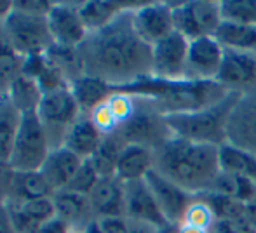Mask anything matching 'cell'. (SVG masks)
<instances>
[{"label":"cell","mask_w":256,"mask_h":233,"mask_svg":"<svg viewBox=\"0 0 256 233\" xmlns=\"http://www.w3.org/2000/svg\"><path fill=\"white\" fill-rule=\"evenodd\" d=\"M132 5L103 30L89 33L80 45L84 73L122 89L152 75V45L132 26Z\"/></svg>","instance_id":"cell-1"},{"label":"cell","mask_w":256,"mask_h":233,"mask_svg":"<svg viewBox=\"0 0 256 233\" xmlns=\"http://www.w3.org/2000/svg\"><path fill=\"white\" fill-rule=\"evenodd\" d=\"M154 152V169L194 197L211 192L222 171L216 145L194 143L171 136Z\"/></svg>","instance_id":"cell-2"},{"label":"cell","mask_w":256,"mask_h":233,"mask_svg":"<svg viewBox=\"0 0 256 233\" xmlns=\"http://www.w3.org/2000/svg\"><path fill=\"white\" fill-rule=\"evenodd\" d=\"M115 91H124L132 96L146 98L157 106L162 115L172 113H190L206 110L220 103L230 94L218 82H200V80H178L166 82L155 77H145L131 85H126Z\"/></svg>","instance_id":"cell-3"},{"label":"cell","mask_w":256,"mask_h":233,"mask_svg":"<svg viewBox=\"0 0 256 233\" xmlns=\"http://www.w3.org/2000/svg\"><path fill=\"white\" fill-rule=\"evenodd\" d=\"M240 98L242 92H230L226 98L206 110L164 115V120L174 138L220 146L226 141L228 118Z\"/></svg>","instance_id":"cell-4"},{"label":"cell","mask_w":256,"mask_h":233,"mask_svg":"<svg viewBox=\"0 0 256 233\" xmlns=\"http://www.w3.org/2000/svg\"><path fill=\"white\" fill-rule=\"evenodd\" d=\"M37 115L40 118L42 125H44L52 150L58 148V146H63L68 129L78 120L82 112L78 108L77 101H75V96L72 92L70 85H68V87H60L54 89V91L44 92Z\"/></svg>","instance_id":"cell-5"},{"label":"cell","mask_w":256,"mask_h":233,"mask_svg":"<svg viewBox=\"0 0 256 233\" xmlns=\"http://www.w3.org/2000/svg\"><path fill=\"white\" fill-rule=\"evenodd\" d=\"M51 152V143L37 113H24L21 118L9 164L14 171H40Z\"/></svg>","instance_id":"cell-6"},{"label":"cell","mask_w":256,"mask_h":233,"mask_svg":"<svg viewBox=\"0 0 256 233\" xmlns=\"http://www.w3.org/2000/svg\"><path fill=\"white\" fill-rule=\"evenodd\" d=\"M2 28L9 44L23 58L46 54L48 49L54 44L46 17L30 16L12 9V12L2 23Z\"/></svg>","instance_id":"cell-7"},{"label":"cell","mask_w":256,"mask_h":233,"mask_svg":"<svg viewBox=\"0 0 256 233\" xmlns=\"http://www.w3.org/2000/svg\"><path fill=\"white\" fill-rule=\"evenodd\" d=\"M174 31L188 40L199 37H214L223 23L220 2L194 0V2L172 3Z\"/></svg>","instance_id":"cell-8"},{"label":"cell","mask_w":256,"mask_h":233,"mask_svg":"<svg viewBox=\"0 0 256 233\" xmlns=\"http://www.w3.org/2000/svg\"><path fill=\"white\" fill-rule=\"evenodd\" d=\"M136 99H138V110L128 124L118 129V134L122 136L126 145H142L155 150L172 134L166 124L164 115L150 99L140 96H136Z\"/></svg>","instance_id":"cell-9"},{"label":"cell","mask_w":256,"mask_h":233,"mask_svg":"<svg viewBox=\"0 0 256 233\" xmlns=\"http://www.w3.org/2000/svg\"><path fill=\"white\" fill-rule=\"evenodd\" d=\"M190 40L171 33L152 47V77L166 82L186 80V63H188Z\"/></svg>","instance_id":"cell-10"},{"label":"cell","mask_w":256,"mask_h":233,"mask_svg":"<svg viewBox=\"0 0 256 233\" xmlns=\"http://www.w3.org/2000/svg\"><path fill=\"white\" fill-rule=\"evenodd\" d=\"M145 181L169 227L182 225L183 216H185L186 209H188V206L196 197L190 195L182 186L172 183L171 179H168L155 169H152L145 176Z\"/></svg>","instance_id":"cell-11"},{"label":"cell","mask_w":256,"mask_h":233,"mask_svg":"<svg viewBox=\"0 0 256 233\" xmlns=\"http://www.w3.org/2000/svg\"><path fill=\"white\" fill-rule=\"evenodd\" d=\"M132 26L142 40L154 47L155 44L174 33L172 3L150 2L136 5L132 9Z\"/></svg>","instance_id":"cell-12"},{"label":"cell","mask_w":256,"mask_h":233,"mask_svg":"<svg viewBox=\"0 0 256 233\" xmlns=\"http://www.w3.org/2000/svg\"><path fill=\"white\" fill-rule=\"evenodd\" d=\"M46 19L52 42L58 45L80 47L89 35L80 17L78 2H56Z\"/></svg>","instance_id":"cell-13"},{"label":"cell","mask_w":256,"mask_h":233,"mask_svg":"<svg viewBox=\"0 0 256 233\" xmlns=\"http://www.w3.org/2000/svg\"><path fill=\"white\" fill-rule=\"evenodd\" d=\"M214 82L230 92L246 94L256 91V54L225 49V56Z\"/></svg>","instance_id":"cell-14"},{"label":"cell","mask_w":256,"mask_h":233,"mask_svg":"<svg viewBox=\"0 0 256 233\" xmlns=\"http://www.w3.org/2000/svg\"><path fill=\"white\" fill-rule=\"evenodd\" d=\"M223 56H225V47L216 40V37H199L190 40L186 80H216Z\"/></svg>","instance_id":"cell-15"},{"label":"cell","mask_w":256,"mask_h":233,"mask_svg":"<svg viewBox=\"0 0 256 233\" xmlns=\"http://www.w3.org/2000/svg\"><path fill=\"white\" fill-rule=\"evenodd\" d=\"M226 141L256 155V91L242 94L236 105L226 125Z\"/></svg>","instance_id":"cell-16"},{"label":"cell","mask_w":256,"mask_h":233,"mask_svg":"<svg viewBox=\"0 0 256 233\" xmlns=\"http://www.w3.org/2000/svg\"><path fill=\"white\" fill-rule=\"evenodd\" d=\"M126 218L129 221H136V223L152 225L160 230L169 227L155 202L145 178L126 183Z\"/></svg>","instance_id":"cell-17"},{"label":"cell","mask_w":256,"mask_h":233,"mask_svg":"<svg viewBox=\"0 0 256 233\" xmlns=\"http://www.w3.org/2000/svg\"><path fill=\"white\" fill-rule=\"evenodd\" d=\"M96 220L102 218H126V183L117 176L102 178L89 193Z\"/></svg>","instance_id":"cell-18"},{"label":"cell","mask_w":256,"mask_h":233,"mask_svg":"<svg viewBox=\"0 0 256 233\" xmlns=\"http://www.w3.org/2000/svg\"><path fill=\"white\" fill-rule=\"evenodd\" d=\"M52 200L56 207V218L63 221L70 230H84L92 220H96L88 195L61 190L54 193Z\"/></svg>","instance_id":"cell-19"},{"label":"cell","mask_w":256,"mask_h":233,"mask_svg":"<svg viewBox=\"0 0 256 233\" xmlns=\"http://www.w3.org/2000/svg\"><path fill=\"white\" fill-rule=\"evenodd\" d=\"M80 164V157H77L74 152H70L64 146H58V148H52L49 152L40 173L44 174V178L48 179V183L56 193L70 185V181L74 179Z\"/></svg>","instance_id":"cell-20"},{"label":"cell","mask_w":256,"mask_h":233,"mask_svg":"<svg viewBox=\"0 0 256 233\" xmlns=\"http://www.w3.org/2000/svg\"><path fill=\"white\" fill-rule=\"evenodd\" d=\"M155 166V152L142 145H126L117 162L115 176L122 183L143 179Z\"/></svg>","instance_id":"cell-21"},{"label":"cell","mask_w":256,"mask_h":233,"mask_svg":"<svg viewBox=\"0 0 256 233\" xmlns=\"http://www.w3.org/2000/svg\"><path fill=\"white\" fill-rule=\"evenodd\" d=\"M104 136L98 131L94 124H92L89 115H80L78 120L68 129L66 136H64L63 146L74 152L82 160H88L94 155V152L100 148Z\"/></svg>","instance_id":"cell-22"},{"label":"cell","mask_w":256,"mask_h":233,"mask_svg":"<svg viewBox=\"0 0 256 233\" xmlns=\"http://www.w3.org/2000/svg\"><path fill=\"white\" fill-rule=\"evenodd\" d=\"M70 89L74 92L75 101H77L82 115H91L92 110L106 101L115 91L108 82L86 73L80 75L77 80L72 82Z\"/></svg>","instance_id":"cell-23"},{"label":"cell","mask_w":256,"mask_h":233,"mask_svg":"<svg viewBox=\"0 0 256 233\" xmlns=\"http://www.w3.org/2000/svg\"><path fill=\"white\" fill-rule=\"evenodd\" d=\"M54 197V190L40 171H16L7 200L30 202V200Z\"/></svg>","instance_id":"cell-24"},{"label":"cell","mask_w":256,"mask_h":233,"mask_svg":"<svg viewBox=\"0 0 256 233\" xmlns=\"http://www.w3.org/2000/svg\"><path fill=\"white\" fill-rule=\"evenodd\" d=\"M131 7L132 5H129V3L112 2V0H88V2H78L80 17L84 21L89 33L103 30L115 17L120 16L124 10L131 9Z\"/></svg>","instance_id":"cell-25"},{"label":"cell","mask_w":256,"mask_h":233,"mask_svg":"<svg viewBox=\"0 0 256 233\" xmlns=\"http://www.w3.org/2000/svg\"><path fill=\"white\" fill-rule=\"evenodd\" d=\"M220 169L223 173L236 174L239 178L250 179L256 185V155L240 146L225 141L218 146Z\"/></svg>","instance_id":"cell-26"},{"label":"cell","mask_w":256,"mask_h":233,"mask_svg":"<svg viewBox=\"0 0 256 233\" xmlns=\"http://www.w3.org/2000/svg\"><path fill=\"white\" fill-rule=\"evenodd\" d=\"M23 113L12 105L9 96L0 94V160L9 162L20 131Z\"/></svg>","instance_id":"cell-27"},{"label":"cell","mask_w":256,"mask_h":233,"mask_svg":"<svg viewBox=\"0 0 256 233\" xmlns=\"http://www.w3.org/2000/svg\"><path fill=\"white\" fill-rule=\"evenodd\" d=\"M7 96L12 101V105L24 115V113H37L44 91L35 78L26 73H20L16 80L10 84Z\"/></svg>","instance_id":"cell-28"},{"label":"cell","mask_w":256,"mask_h":233,"mask_svg":"<svg viewBox=\"0 0 256 233\" xmlns=\"http://www.w3.org/2000/svg\"><path fill=\"white\" fill-rule=\"evenodd\" d=\"M214 37L225 49L256 54V26L223 21Z\"/></svg>","instance_id":"cell-29"},{"label":"cell","mask_w":256,"mask_h":233,"mask_svg":"<svg viewBox=\"0 0 256 233\" xmlns=\"http://www.w3.org/2000/svg\"><path fill=\"white\" fill-rule=\"evenodd\" d=\"M48 59L60 70V73L64 77L68 85L74 80H77L80 75H84V61L78 47H66V45L52 44L46 52Z\"/></svg>","instance_id":"cell-30"},{"label":"cell","mask_w":256,"mask_h":233,"mask_svg":"<svg viewBox=\"0 0 256 233\" xmlns=\"http://www.w3.org/2000/svg\"><path fill=\"white\" fill-rule=\"evenodd\" d=\"M124 146H126V141L122 139V136L118 134V131L114 132V134L104 136V138H103L100 148L96 150L94 155L89 159L102 178H110V176H115L118 157H120Z\"/></svg>","instance_id":"cell-31"},{"label":"cell","mask_w":256,"mask_h":233,"mask_svg":"<svg viewBox=\"0 0 256 233\" xmlns=\"http://www.w3.org/2000/svg\"><path fill=\"white\" fill-rule=\"evenodd\" d=\"M23 63L24 58L9 44L0 23V94H6L18 75L23 73Z\"/></svg>","instance_id":"cell-32"},{"label":"cell","mask_w":256,"mask_h":233,"mask_svg":"<svg viewBox=\"0 0 256 233\" xmlns=\"http://www.w3.org/2000/svg\"><path fill=\"white\" fill-rule=\"evenodd\" d=\"M211 192L218 193V195L230 197V199L240 200V202H244V204L256 199L254 183H251L250 179L239 178V176H236V174L223 173V171H220Z\"/></svg>","instance_id":"cell-33"},{"label":"cell","mask_w":256,"mask_h":233,"mask_svg":"<svg viewBox=\"0 0 256 233\" xmlns=\"http://www.w3.org/2000/svg\"><path fill=\"white\" fill-rule=\"evenodd\" d=\"M200 199H204L206 202L211 206L212 213L216 216V221H237L240 218H244V206L246 204L240 200L230 199L225 195H218V193H204L200 195Z\"/></svg>","instance_id":"cell-34"},{"label":"cell","mask_w":256,"mask_h":233,"mask_svg":"<svg viewBox=\"0 0 256 233\" xmlns=\"http://www.w3.org/2000/svg\"><path fill=\"white\" fill-rule=\"evenodd\" d=\"M223 21L256 26V0H222Z\"/></svg>","instance_id":"cell-35"},{"label":"cell","mask_w":256,"mask_h":233,"mask_svg":"<svg viewBox=\"0 0 256 233\" xmlns=\"http://www.w3.org/2000/svg\"><path fill=\"white\" fill-rule=\"evenodd\" d=\"M108 108H110L112 115L115 117L118 124V129L124 124H128L132 117H134L136 110H138V99L136 96L129 94L124 91H114V94L106 99Z\"/></svg>","instance_id":"cell-36"},{"label":"cell","mask_w":256,"mask_h":233,"mask_svg":"<svg viewBox=\"0 0 256 233\" xmlns=\"http://www.w3.org/2000/svg\"><path fill=\"white\" fill-rule=\"evenodd\" d=\"M182 223L200 228V230L211 232L212 227L216 225V216H214V213H212L211 206H209L204 199L196 197V199L192 200V204L188 206V209H186Z\"/></svg>","instance_id":"cell-37"},{"label":"cell","mask_w":256,"mask_h":233,"mask_svg":"<svg viewBox=\"0 0 256 233\" xmlns=\"http://www.w3.org/2000/svg\"><path fill=\"white\" fill-rule=\"evenodd\" d=\"M102 179V176L96 171V167L92 166L91 160H82L80 167L77 169L74 179L70 181V185L64 190H70V192L80 193V195H88L94 190V186L98 185V181Z\"/></svg>","instance_id":"cell-38"},{"label":"cell","mask_w":256,"mask_h":233,"mask_svg":"<svg viewBox=\"0 0 256 233\" xmlns=\"http://www.w3.org/2000/svg\"><path fill=\"white\" fill-rule=\"evenodd\" d=\"M6 209L9 213L10 223H12L16 233H38V230L42 228V225H38L35 220H32L26 213H24L21 202L16 200H6Z\"/></svg>","instance_id":"cell-39"},{"label":"cell","mask_w":256,"mask_h":233,"mask_svg":"<svg viewBox=\"0 0 256 233\" xmlns=\"http://www.w3.org/2000/svg\"><path fill=\"white\" fill-rule=\"evenodd\" d=\"M24 213L35 220L38 225H46L49 221H52L56 218V207H54L52 197L49 199H38V200H30V202H21Z\"/></svg>","instance_id":"cell-40"},{"label":"cell","mask_w":256,"mask_h":233,"mask_svg":"<svg viewBox=\"0 0 256 233\" xmlns=\"http://www.w3.org/2000/svg\"><path fill=\"white\" fill-rule=\"evenodd\" d=\"M89 117H91L92 124L98 127V131L102 132L103 136L114 134V132L118 131V124H117V120H115V117L112 115L106 101L102 103L100 106H96Z\"/></svg>","instance_id":"cell-41"},{"label":"cell","mask_w":256,"mask_h":233,"mask_svg":"<svg viewBox=\"0 0 256 233\" xmlns=\"http://www.w3.org/2000/svg\"><path fill=\"white\" fill-rule=\"evenodd\" d=\"M54 3L56 2H49V0H16L14 2V10L30 14V16L48 17V14L52 10Z\"/></svg>","instance_id":"cell-42"},{"label":"cell","mask_w":256,"mask_h":233,"mask_svg":"<svg viewBox=\"0 0 256 233\" xmlns=\"http://www.w3.org/2000/svg\"><path fill=\"white\" fill-rule=\"evenodd\" d=\"M16 171L10 167L9 162L0 160V202H6L9 197L10 186H12V179Z\"/></svg>","instance_id":"cell-43"},{"label":"cell","mask_w":256,"mask_h":233,"mask_svg":"<svg viewBox=\"0 0 256 233\" xmlns=\"http://www.w3.org/2000/svg\"><path fill=\"white\" fill-rule=\"evenodd\" d=\"M98 221L103 233H129L131 228L128 218H102Z\"/></svg>","instance_id":"cell-44"},{"label":"cell","mask_w":256,"mask_h":233,"mask_svg":"<svg viewBox=\"0 0 256 233\" xmlns=\"http://www.w3.org/2000/svg\"><path fill=\"white\" fill-rule=\"evenodd\" d=\"M68 232H70V228L61 220H58V218H54L49 223L42 225V228L38 230V233H68Z\"/></svg>","instance_id":"cell-45"},{"label":"cell","mask_w":256,"mask_h":233,"mask_svg":"<svg viewBox=\"0 0 256 233\" xmlns=\"http://www.w3.org/2000/svg\"><path fill=\"white\" fill-rule=\"evenodd\" d=\"M0 233H16L4 202H0Z\"/></svg>","instance_id":"cell-46"},{"label":"cell","mask_w":256,"mask_h":233,"mask_svg":"<svg viewBox=\"0 0 256 233\" xmlns=\"http://www.w3.org/2000/svg\"><path fill=\"white\" fill-rule=\"evenodd\" d=\"M131 223V228H129V233H160L162 230L157 227H152V225L146 223H136V221H129Z\"/></svg>","instance_id":"cell-47"},{"label":"cell","mask_w":256,"mask_h":233,"mask_svg":"<svg viewBox=\"0 0 256 233\" xmlns=\"http://www.w3.org/2000/svg\"><path fill=\"white\" fill-rule=\"evenodd\" d=\"M244 214H246V220L253 225V228L256 230V199L246 202V206H244Z\"/></svg>","instance_id":"cell-48"},{"label":"cell","mask_w":256,"mask_h":233,"mask_svg":"<svg viewBox=\"0 0 256 233\" xmlns=\"http://www.w3.org/2000/svg\"><path fill=\"white\" fill-rule=\"evenodd\" d=\"M14 9V2H9V0H0V23L6 21V17L12 12Z\"/></svg>","instance_id":"cell-49"},{"label":"cell","mask_w":256,"mask_h":233,"mask_svg":"<svg viewBox=\"0 0 256 233\" xmlns=\"http://www.w3.org/2000/svg\"><path fill=\"white\" fill-rule=\"evenodd\" d=\"M174 233H211L208 230H200V228H196V227H190V225H178V227H174Z\"/></svg>","instance_id":"cell-50"},{"label":"cell","mask_w":256,"mask_h":233,"mask_svg":"<svg viewBox=\"0 0 256 233\" xmlns=\"http://www.w3.org/2000/svg\"><path fill=\"white\" fill-rule=\"evenodd\" d=\"M84 233H103L102 227H100V221L98 220H92L88 227L84 228Z\"/></svg>","instance_id":"cell-51"},{"label":"cell","mask_w":256,"mask_h":233,"mask_svg":"<svg viewBox=\"0 0 256 233\" xmlns=\"http://www.w3.org/2000/svg\"><path fill=\"white\" fill-rule=\"evenodd\" d=\"M68 233H84V230H70Z\"/></svg>","instance_id":"cell-52"}]
</instances>
